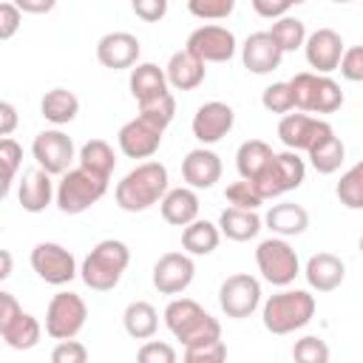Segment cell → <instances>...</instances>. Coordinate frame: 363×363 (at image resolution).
<instances>
[{
    "mask_svg": "<svg viewBox=\"0 0 363 363\" xmlns=\"http://www.w3.org/2000/svg\"><path fill=\"white\" fill-rule=\"evenodd\" d=\"M329 133H335L332 125L326 119H318V116H309V113H286L278 122V139L292 153H298V150L309 153Z\"/></svg>",
    "mask_w": 363,
    "mask_h": 363,
    "instance_id": "cell-12",
    "label": "cell"
},
{
    "mask_svg": "<svg viewBox=\"0 0 363 363\" xmlns=\"http://www.w3.org/2000/svg\"><path fill=\"white\" fill-rule=\"evenodd\" d=\"M20 11H31V14H45L54 9V0H17Z\"/></svg>",
    "mask_w": 363,
    "mask_h": 363,
    "instance_id": "cell-53",
    "label": "cell"
},
{
    "mask_svg": "<svg viewBox=\"0 0 363 363\" xmlns=\"http://www.w3.org/2000/svg\"><path fill=\"white\" fill-rule=\"evenodd\" d=\"M303 275L315 292H335L346 278V264L335 252H315L309 255Z\"/></svg>",
    "mask_w": 363,
    "mask_h": 363,
    "instance_id": "cell-21",
    "label": "cell"
},
{
    "mask_svg": "<svg viewBox=\"0 0 363 363\" xmlns=\"http://www.w3.org/2000/svg\"><path fill=\"white\" fill-rule=\"evenodd\" d=\"M218 241H221V230L207 218H199L182 230V247L187 255H210L218 247Z\"/></svg>",
    "mask_w": 363,
    "mask_h": 363,
    "instance_id": "cell-31",
    "label": "cell"
},
{
    "mask_svg": "<svg viewBox=\"0 0 363 363\" xmlns=\"http://www.w3.org/2000/svg\"><path fill=\"white\" fill-rule=\"evenodd\" d=\"M335 196L340 199L343 207H349V210H363V159H360L357 164H352V167L340 176L337 187H335Z\"/></svg>",
    "mask_w": 363,
    "mask_h": 363,
    "instance_id": "cell-36",
    "label": "cell"
},
{
    "mask_svg": "<svg viewBox=\"0 0 363 363\" xmlns=\"http://www.w3.org/2000/svg\"><path fill=\"white\" fill-rule=\"evenodd\" d=\"M233 125H235V111H233L227 102H218V99L199 105V111L193 113V122H190L193 136H196L201 145H216V142H221V139L233 130Z\"/></svg>",
    "mask_w": 363,
    "mask_h": 363,
    "instance_id": "cell-15",
    "label": "cell"
},
{
    "mask_svg": "<svg viewBox=\"0 0 363 363\" xmlns=\"http://www.w3.org/2000/svg\"><path fill=\"white\" fill-rule=\"evenodd\" d=\"M261 105L269 113H284V116L289 111H295V96H292L289 82H272V85H267L264 94H261Z\"/></svg>",
    "mask_w": 363,
    "mask_h": 363,
    "instance_id": "cell-38",
    "label": "cell"
},
{
    "mask_svg": "<svg viewBox=\"0 0 363 363\" xmlns=\"http://www.w3.org/2000/svg\"><path fill=\"white\" fill-rule=\"evenodd\" d=\"M108 182L111 179H102L85 167H71L60 184H57V207L68 216H77V213H85L88 207H94L105 193H108Z\"/></svg>",
    "mask_w": 363,
    "mask_h": 363,
    "instance_id": "cell-5",
    "label": "cell"
},
{
    "mask_svg": "<svg viewBox=\"0 0 363 363\" xmlns=\"http://www.w3.org/2000/svg\"><path fill=\"white\" fill-rule=\"evenodd\" d=\"M315 318V295L306 289H281L264 301L261 320L272 335H289L303 329Z\"/></svg>",
    "mask_w": 363,
    "mask_h": 363,
    "instance_id": "cell-4",
    "label": "cell"
},
{
    "mask_svg": "<svg viewBox=\"0 0 363 363\" xmlns=\"http://www.w3.org/2000/svg\"><path fill=\"white\" fill-rule=\"evenodd\" d=\"M88 306L77 292H57L45 309V335L54 340H74L85 326Z\"/></svg>",
    "mask_w": 363,
    "mask_h": 363,
    "instance_id": "cell-8",
    "label": "cell"
},
{
    "mask_svg": "<svg viewBox=\"0 0 363 363\" xmlns=\"http://www.w3.org/2000/svg\"><path fill=\"white\" fill-rule=\"evenodd\" d=\"M130 264V250L125 241L119 238H102L82 261L79 267V278L85 281V286H91L94 292H111L125 269Z\"/></svg>",
    "mask_w": 363,
    "mask_h": 363,
    "instance_id": "cell-2",
    "label": "cell"
},
{
    "mask_svg": "<svg viewBox=\"0 0 363 363\" xmlns=\"http://www.w3.org/2000/svg\"><path fill=\"white\" fill-rule=\"evenodd\" d=\"M164 323L173 332L176 340H182V346H199V343H210V340H221V323L201 309L193 298H176L164 306Z\"/></svg>",
    "mask_w": 363,
    "mask_h": 363,
    "instance_id": "cell-3",
    "label": "cell"
},
{
    "mask_svg": "<svg viewBox=\"0 0 363 363\" xmlns=\"http://www.w3.org/2000/svg\"><path fill=\"white\" fill-rule=\"evenodd\" d=\"M139 116L164 130V128L173 122V116H176V99H173V94H164V96H159V99H153V102L139 105Z\"/></svg>",
    "mask_w": 363,
    "mask_h": 363,
    "instance_id": "cell-39",
    "label": "cell"
},
{
    "mask_svg": "<svg viewBox=\"0 0 363 363\" xmlns=\"http://www.w3.org/2000/svg\"><path fill=\"white\" fill-rule=\"evenodd\" d=\"M31 269L54 286L71 284L77 278V261L71 255V250H65L57 241H40L31 250Z\"/></svg>",
    "mask_w": 363,
    "mask_h": 363,
    "instance_id": "cell-11",
    "label": "cell"
},
{
    "mask_svg": "<svg viewBox=\"0 0 363 363\" xmlns=\"http://www.w3.org/2000/svg\"><path fill=\"white\" fill-rule=\"evenodd\" d=\"M218 230L221 235H227L230 241H250L264 230V218L255 210H238V207H227L218 216Z\"/></svg>",
    "mask_w": 363,
    "mask_h": 363,
    "instance_id": "cell-27",
    "label": "cell"
},
{
    "mask_svg": "<svg viewBox=\"0 0 363 363\" xmlns=\"http://www.w3.org/2000/svg\"><path fill=\"white\" fill-rule=\"evenodd\" d=\"M182 363H227V346H224V340L187 346Z\"/></svg>",
    "mask_w": 363,
    "mask_h": 363,
    "instance_id": "cell-42",
    "label": "cell"
},
{
    "mask_svg": "<svg viewBox=\"0 0 363 363\" xmlns=\"http://www.w3.org/2000/svg\"><path fill=\"white\" fill-rule=\"evenodd\" d=\"M122 326L133 340H150L159 329V312L147 301H130L122 312Z\"/></svg>",
    "mask_w": 363,
    "mask_h": 363,
    "instance_id": "cell-29",
    "label": "cell"
},
{
    "mask_svg": "<svg viewBox=\"0 0 363 363\" xmlns=\"http://www.w3.org/2000/svg\"><path fill=\"white\" fill-rule=\"evenodd\" d=\"M306 156H309V164H312L318 173L329 176V173H335V170L343 164V159H346V145H343L335 133H329V136L320 139Z\"/></svg>",
    "mask_w": 363,
    "mask_h": 363,
    "instance_id": "cell-34",
    "label": "cell"
},
{
    "mask_svg": "<svg viewBox=\"0 0 363 363\" xmlns=\"http://www.w3.org/2000/svg\"><path fill=\"white\" fill-rule=\"evenodd\" d=\"M272 156H275V150L264 139H247V142H241V147L235 150L238 176L244 182H255L267 170V164L272 162Z\"/></svg>",
    "mask_w": 363,
    "mask_h": 363,
    "instance_id": "cell-28",
    "label": "cell"
},
{
    "mask_svg": "<svg viewBox=\"0 0 363 363\" xmlns=\"http://www.w3.org/2000/svg\"><path fill=\"white\" fill-rule=\"evenodd\" d=\"M343 105V91L332 77L320 74V85H318V99H315V113H335Z\"/></svg>",
    "mask_w": 363,
    "mask_h": 363,
    "instance_id": "cell-43",
    "label": "cell"
},
{
    "mask_svg": "<svg viewBox=\"0 0 363 363\" xmlns=\"http://www.w3.org/2000/svg\"><path fill=\"white\" fill-rule=\"evenodd\" d=\"M269 34H272V40L278 43V48H281L284 54H286V51H298V48H303V45H306V37H309L303 20H298V17H292V14L275 20L272 28H269Z\"/></svg>",
    "mask_w": 363,
    "mask_h": 363,
    "instance_id": "cell-35",
    "label": "cell"
},
{
    "mask_svg": "<svg viewBox=\"0 0 363 363\" xmlns=\"http://www.w3.org/2000/svg\"><path fill=\"white\" fill-rule=\"evenodd\" d=\"M255 264L261 278L272 286H289L301 275V261L295 247L278 235H269L255 247Z\"/></svg>",
    "mask_w": 363,
    "mask_h": 363,
    "instance_id": "cell-6",
    "label": "cell"
},
{
    "mask_svg": "<svg viewBox=\"0 0 363 363\" xmlns=\"http://www.w3.org/2000/svg\"><path fill=\"white\" fill-rule=\"evenodd\" d=\"M193 275H196V264L187 252H164L153 264L150 278L162 295H179L193 284Z\"/></svg>",
    "mask_w": 363,
    "mask_h": 363,
    "instance_id": "cell-14",
    "label": "cell"
},
{
    "mask_svg": "<svg viewBox=\"0 0 363 363\" xmlns=\"http://www.w3.org/2000/svg\"><path fill=\"white\" fill-rule=\"evenodd\" d=\"M343 40L335 28H318L306 37V45H303V54H306V62L309 68H315V74H323L329 77L332 71L340 68V60H343Z\"/></svg>",
    "mask_w": 363,
    "mask_h": 363,
    "instance_id": "cell-16",
    "label": "cell"
},
{
    "mask_svg": "<svg viewBox=\"0 0 363 363\" xmlns=\"http://www.w3.org/2000/svg\"><path fill=\"white\" fill-rule=\"evenodd\" d=\"M20 23H23V11L17 9V3L3 0L0 3V40H11L17 34Z\"/></svg>",
    "mask_w": 363,
    "mask_h": 363,
    "instance_id": "cell-48",
    "label": "cell"
},
{
    "mask_svg": "<svg viewBox=\"0 0 363 363\" xmlns=\"http://www.w3.org/2000/svg\"><path fill=\"white\" fill-rule=\"evenodd\" d=\"M224 199L230 201V207H238V210H258L264 204L261 193L255 190L252 182H233L227 190H224Z\"/></svg>",
    "mask_w": 363,
    "mask_h": 363,
    "instance_id": "cell-41",
    "label": "cell"
},
{
    "mask_svg": "<svg viewBox=\"0 0 363 363\" xmlns=\"http://www.w3.org/2000/svg\"><path fill=\"white\" fill-rule=\"evenodd\" d=\"M193 57H199L204 65L207 62H227L235 54V34L227 26L218 23H207L190 31L187 45H184Z\"/></svg>",
    "mask_w": 363,
    "mask_h": 363,
    "instance_id": "cell-13",
    "label": "cell"
},
{
    "mask_svg": "<svg viewBox=\"0 0 363 363\" xmlns=\"http://www.w3.org/2000/svg\"><path fill=\"white\" fill-rule=\"evenodd\" d=\"M51 199H57V187L51 182V176L40 167L34 170H26L23 179H20V187H17V201L26 213H43Z\"/></svg>",
    "mask_w": 363,
    "mask_h": 363,
    "instance_id": "cell-22",
    "label": "cell"
},
{
    "mask_svg": "<svg viewBox=\"0 0 363 363\" xmlns=\"http://www.w3.org/2000/svg\"><path fill=\"white\" fill-rule=\"evenodd\" d=\"M292 360L295 363H329V343L318 335H303L292 346Z\"/></svg>",
    "mask_w": 363,
    "mask_h": 363,
    "instance_id": "cell-37",
    "label": "cell"
},
{
    "mask_svg": "<svg viewBox=\"0 0 363 363\" xmlns=\"http://www.w3.org/2000/svg\"><path fill=\"white\" fill-rule=\"evenodd\" d=\"M20 162H23V147L9 136V139H0V164H3V193L11 190L14 184V176L20 170Z\"/></svg>",
    "mask_w": 363,
    "mask_h": 363,
    "instance_id": "cell-40",
    "label": "cell"
},
{
    "mask_svg": "<svg viewBox=\"0 0 363 363\" xmlns=\"http://www.w3.org/2000/svg\"><path fill=\"white\" fill-rule=\"evenodd\" d=\"M233 9H235L233 0H190L187 3V11L201 20H224L233 14Z\"/></svg>",
    "mask_w": 363,
    "mask_h": 363,
    "instance_id": "cell-44",
    "label": "cell"
},
{
    "mask_svg": "<svg viewBox=\"0 0 363 363\" xmlns=\"http://www.w3.org/2000/svg\"><path fill=\"white\" fill-rule=\"evenodd\" d=\"M252 9H255V14L269 17V20L275 23V20H281V17L289 14L292 0H252Z\"/></svg>",
    "mask_w": 363,
    "mask_h": 363,
    "instance_id": "cell-50",
    "label": "cell"
},
{
    "mask_svg": "<svg viewBox=\"0 0 363 363\" xmlns=\"http://www.w3.org/2000/svg\"><path fill=\"white\" fill-rule=\"evenodd\" d=\"M20 312H23V306L17 303V298H14L11 292H0V332H3L6 326H11Z\"/></svg>",
    "mask_w": 363,
    "mask_h": 363,
    "instance_id": "cell-51",
    "label": "cell"
},
{
    "mask_svg": "<svg viewBox=\"0 0 363 363\" xmlns=\"http://www.w3.org/2000/svg\"><path fill=\"white\" fill-rule=\"evenodd\" d=\"M79 167L102 176V179H111L113 167H116V156H113V147L105 142V139H88L82 147H79Z\"/></svg>",
    "mask_w": 363,
    "mask_h": 363,
    "instance_id": "cell-32",
    "label": "cell"
},
{
    "mask_svg": "<svg viewBox=\"0 0 363 363\" xmlns=\"http://www.w3.org/2000/svg\"><path fill=\"white\" fill-rule=\"evenodd\" d=\"M0 335H3L6 346L17 349V352H26V349H34V346L40 343L43 326H40V320H37L31 312H20L17 320H14L11 326H6Z\"/></svg>",
    "mask_w": 363,
    "mask_h": 363,
    "instance_id": "cell-33",
    "label": "cell"
},
{
    "mask_svg": "<svg viewBox=\"0 0 363 363\" xmlns=\"http://www.w3.org/2000/svg\"><path fill=\"white\" fill-rule=\"evenodd\" d=\"M14 128H17V108L9 99H3L0 102V136L9 139L14 133Z\"/></svg>",
    "mask_w": 363,
    "mask_h": 363,
    "instance_id": "cell-52",
    "label": "cell"
},
{
    "mask_svg": "<svg viewBox=\"0 0 363 363\" xmlns=\"http://www.w3.org/2000/svg\"><path fill=\"white\" fill-rule=\"evenodd\" d=\"M159 210H162V218H164L167 224L184 230V227H190L193 221H199V196H196V190H190V187H173V190H167V196L162 199Z\"/></svg>",
    "mask_w": 363,
    "mask_h": 363,
    "instance_id": "cell-25",
    "label": "cell"
},
{
    "mask_svg": "<svg viewBox=\"0 0 363 363\" xmlns=\"http://www.w3.org/2000/svg\"><path fill=\"white\" fill-rule=\"evenodd\" d=\"M261 303V284L250 272L227 275L218 286V306L227 318H250Z\"/></svg>",
    "mask_w": 363,
    "mask_h": 363,
    "instance_id": "cell-10",
    "label": "cell"
},
{
    "mask_svg": "<svg viewBox=\"0 0 363 363\" xmlns=\"http://www.w3.org/2000/svg\"><path fill=\"white\" fill-rule=\"evenodd\" d=\"M264 224H267L278 238H292V235L306 233V227H309V213H306L303 204L281 201V204H272V207H269V213L264 216Z\"/></svg>",
    "mask_w": 363,
    "mask_h": 363,
    "instance_id": "cell-26",
    "label": "cell"
},
{
    "mask_svg": "<svg viewBox=\"0 0 363 363\" xmlns=\"http://www.w3.org/2000/svg\"><path fill=\"white\" fill-rule=\"evenodd\" d=\"M303 176H306V164L298 153L292 150H284V153H275L272 162L267 164V170L252 182L255 190L261 193V199H275V196H284L289 190H298L303 184Z\"/></svg>",
    "mask_w": 363,
    "mask_h": 363,
    "instance_id": "cell-7",
    "label": "cell"
},
{
    "mask_svg": "<svg viewBox=\"0 0 363 363\" xmlns=\"http://www.w3.org/2000/svg\"><path fill=\"white\" fill-rule=\"evenodd\" d=\"M40 113L51 122V125H68L77 119L79 113V99L74 91L68 88H51L45 91V96L40 99Z\"/></svg>",
    "mask_w": 363,
    "mask_h": 363,
    "instance_id": "cell-30",
    "label": "cell"
},
{
    "mask_svg": "<svg viewBox=\"0 0 363 363\" xmlns=\"http://www.w3.org/2000/svg\"><path fill=\"white\" fill-rule=\"evenodd\" d=\"M284 51L278 48V43L272 40L269 31H255L244 40L241 45V62L250 74H269L281 65Z\"/></svg>",
    "mask_w": 363,
    "mask_h": 363,
    "instance_id": "cell-19",
    "label": "cell"
},
{
    "mask_svg": "<svg viewBox=\"0 0 363 363\" xmlns=\"http://www.w3.org/2000/svg\"><path fill=\"white\" fill-rule=\"evenodd\" d=\"M337 71H340V77L349 79V82H363V45L346 48Z\"/></svg>",
    "mask_w": 363,
    "mask_h": 363,
    "instance_id": "cell-47",
    "label": "cell"
},
{
    "mask_svg": "<svg viewBox=\"0 0 363 363\" xmlns=\"http://www.w3.org/2000/svg\"><path fill=\"white\" fill-rule=\"evenodd\" d=\"M128 88H130V94H133V99H136L139 105L153 102V99L170 94V91H167V88H170V85H167V74H164V68H159L156 62H139L136 68H130Z\"/></svg>",
    "mask_w": 363,
    "mask_h": 363,
    "instance_id": "cell-24",
    "label": "cell"
},
{
    "mask_svg": "<svg viewBox=\"0 0 363 363\" xmlns=\"http://www.w3.org/2000/svg\"><path fill=\"white\" fill-rule=\"evenodd\" d=\"M51 363H88V349L79 340H60L51 349Z\"/></svg>",
    "mask_w": 363,
    "mask_h": 363,
    "instance_id": "cell-46",
    "label": "cell"
},
{
    "mask_svg": "<svg viewBox=\"0 0 363 363\" xmlns=\"http://www.w3.org/2000/svg\"><path fill=\"white\" fill-rule=\"evenodd\" d=\"M139 51H142V43L130 31H111V34L99 37V43H96V60H99V65L113 68V71L136 68L139 65L136 62L139 60Z\"/></svg>",
    "mask_w": 363,
    "mask_h": 363,
    "instance_id": "cell-18",
    "label": "cell"
},
{
    "mask_svg": "<svg viewBox=\"0 0 363 363\" xmlns=\"http://www.w3.org/2000/svg\"><path fill=\"white\" fill-rule=\"evenodd\" d=\"M136 363H179V354L164 340H147L136 352Z\"/></svg>",
    "mask_w": 363,
    "mask_h": 363,
    "instance_id": "cell-45",
    "label": "cell"
},
{
    "mask_svg": "<svg viewBox=\"0 0 363 363\" xmlns=\"http://www.w3.org/2000/svg\"><path fill=\"white\" fill-rule=\"evenodd\" d=\"M182 179L190 190H210L221 179V159L207 147H196L182 159Z\"/></svg>",
    "mask_w": 363,
    "mask_h": 363,
    "instance_id": "cell-20",
    "label": "cell"
},
{
    "mask_svg": "<svg viewBox=\"0 0 363 363\" xmlns=\"http://www.w3.org/2000/svg\"><path fill=\"white\" fill-rule=\"evenodd\" d=\"M74 139L68 133H62L60 128L51 130H40L31 142V156L37 162L40 170H45L48 176H65L71 170L74 162Z\"/></svg>",
    "mask_w": 363,
    "mask_h": 363,
    "instance_id": "cell-9",
    "label": "cell"
},
{
    "mask_svg": "<svg viewBox=\"0 0 363 363\" xmlns=\"http://www.w3.org/2000/svg\"><path fill=\"white\" fill-rule=\"evenodd\" d=\"M360 252H363V235H360Z\"/></svg>",
    "mask_w": 363,
    "mask_h": 363,
    "instance_id": "cell-55",
    "label": "cell"
},
{
    "mask_svg": "<svg viewBox=\"0 0 363 363\" xmlns=\"http://www.w3.org/2000/svg\"><path fill=\"white\" fill-rule=\"evenodd\" d=\"M164 74H167V85L170 88H176V91H193V88H199L204 82L207 68H204V62L199 57H193L187 48H182V51H173L170 54V60L164 65Z\"/></svg>",
    "mask_w": 363,
    "mask_h": 363,
    "instance_id": "cell-23",
    "label": "cell"
},
{
    "mask_svg": "<svg viewBox=\"0 0 363 363\" xmlns=\"http://www.w3.org/2000/svg\"><path fill=\"white\" fill-rule=\"evenodd\" d=\"M162 128H156L153 122L136 116L130 122H125L116 133V142H119V150L128 156V159H150L159 145H162Z\"/></svg>",
    "mask_w": 363,
    "mask_h": 363,
    "instance_id": "cell-17",
    "label": "cell"
},
{
    "mask_svg": "<svg viewBox=\"0 0 363 363\" xmlns=\"http://www.w3.org/2000/svg\"><path fill=\"white\" fill-rule=\"evenodd\" d=\"M167 190H170L167 167L162 162H142L119 179L113 196L125 213H145L147 207L162 204Z\"/></svg>",
    "mask_w": 363,
    "mask_h": 363,
    "instance_id": "cell-1",
    "label": "cell"
},
{
    "mask_svg": "<svg viewBox=\"0 0 363 363\" xmlns=\"http://www.w3.org/2000/svg\"><path fill=\"white\" fill-rule=\"evenodd\" d=\"M0 261H3L0 278H9V275H11V252H9V250H0Z\"/></svg>",
    "mask_w": 363,
    "mask_h": 363,
    "instance_id": "cell-54",
    "label": "cell"
},
{
    "mask_svg": "<svg viewBox=\"0 0 363 363\" xmlns=\"http://www.w3.org/2000/svg\"><path fill=\"white\" fill-rule=\"evenodd\" d=\"M133 14L145 23H159L167 14V0H133Z\"/></svg>",
    "mask_w": 363,
    "mask_h": 363,
    "instance_id": "cell-49",
    "label": "cell"
}]
</instances>
